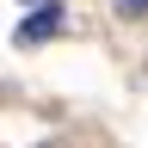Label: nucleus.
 I'll use <instances>...</instances> for the list:
<instances>
[{
    "label": "nucleus",
    "instance_id": "1",
    "mask_svg": "<svg viewBox=\"0 0 148 148\" xmlns=\"http://www.w3.org/2000/svg\"><path fill=\"white\" fill-rule=\"evenodd\" d=\"M62 6H56V0H43V6H31L25 12V25H18V43H43V37H56V31H62Z\"/></svg>",
    "mask_w": 148,
    "mask_h": 148
},
{
    "label": "nucleus",
    "instance_id": "2",
    "mask_svg": "<svg viewBox=\"0 0 148 148\" xmlns=\"http://www.w3.org/2000/svg\"><path fill=\"white\" fill-rule=\"evenodd\" d=\"M117 12H123V18H136V12H148V0H123Z\"/></svg>",
    "mask_w": 148,
    "mask_h": 148
}]
</instances>
